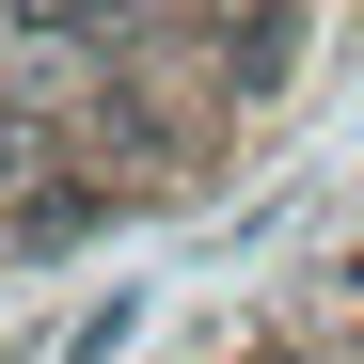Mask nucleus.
<instances>
[{"mask_svg": "<svg viewBox=\"0 0 364 364\" xmlns=\"http://www.w3.org/2000/svg\"><path fill=\"white\" fill-rule=\"evenodd\" d=\"M348 301H364V254H348Z\"/></svg>", "mask_w": 364, "mask_h": 364, "instance_id": "nucleus-1", "label": "nucleus"}, {"mask_svg": "<svg viewBox=\"0 0 364 364\" xmlns=\"http://www.w3.org/2000/svg\"><path fill=\"white\" fill-rule=\"evenodd\" d=\"M333 364H364V333H348V348H333Z\"/></svg>", "mask_w": 364, "mask_h": 364, "instance_id": "nucleus-2", "label": "nucleus"}]
</instances>
